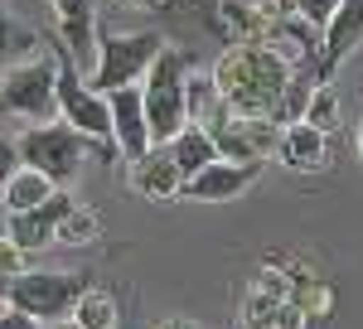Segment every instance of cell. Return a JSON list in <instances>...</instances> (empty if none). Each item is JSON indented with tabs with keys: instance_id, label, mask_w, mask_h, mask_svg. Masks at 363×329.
<instances>
[{
	"instance_id": "6da1fadb",
	"label": "cell",
	"mask_w": 363,
	"mask_h": 329,
	"mask_svg": "<svg viewBox=\"0 0 363 329\" xmlns=\"http://www.w3.org/2000/svg\"><path fill=\"white\" fill-rule=\"evenodd\" d=\"M213 87L223 97V111L233 116H272L277 121L281 97L291 87V63L272 54V44L252 39V44H233L218 63H213Z\"/></svg>"
},
{
	"instance_id": "7a4b0ae2",
	"label": "cell",
	"mask_w": 363,
	"mask_h": 329,
	"mask_svg": "<svg viewBox=\"0 0 363 329\" xmlns=\"http://www.w3.org/2000/svg\"><path fill=\"white\" fill-rule=\"evenodd\" d=\"M189 54L165 44L150 73L140 78V107H145V126H150V145H165L189 126V111H184V78H189Z\"/></svg>"
},
{
	"instance_id": "3957f363",
	"label": "cell",
	"mask_w": 363,
	"mask_h": 329,
	"mask_svg": "<svg viewBox=\"0 0 363 329\" xmlns=\"http://www.w3.org/2000/svg\"><path fill=\"white\" fill-rule=\"evenodd\" d=\"M92 150H102V145H92L87 136H78L68 121H39V126H29V131L15 136L20 164L39 169L54 189H68V184L78 179V169H83V160ZM102 155H107V150H102Z\"/></svg>"
},
{
	"instance_id": "277c9868",
	"label": "cell",
	"mask_w": 363,
	"mask_h": 329,
	"mask_svg": "<svg viewBox=\"0 0 363 329\" xmlns=\"http://www.w3.org/2000/svg\"><path fill=\"white\" fill-rule=\"evenodd\" d=\"M87 286H92L87 272H29L25 267L20 276L5 281L0 301L10 310H20V315H29V320H39V325H58V320L73 315V305Z\"/></svg>"
},
{
	"instance_id": "5b68a950",
	"label": "cell",
	"mask_w": 363,
	"mask_h": 329,
	"mask_svg": "<svg viewBox=\"0 0 363 329\" xmlns=\"http://www.w3.org/2000/svg\"><path fill=\"white\" fill-rule=\"evenodd\" d=\"M160 49H165V39L150 34V29H140V34H97V63L87 73V87L102 92V97L116 92V87H136L150 73Z\"/></svg>"
},
{
	"instance_id": "8992f818",
	"label": "cell",
	"mask_w": 363,
	"mask_h": 329,
	"mask_svg": "<svg viewBox=\"0 0 363 329\" xmlns=\"http://www.w3.org/2000/svg\"><path fill=\"white\" fill-rule=\"evenodd\" d=\"M54 54L49 58H25V63H10L0 73V111L5 116H25V121H58V97H54Z\"/></svg>"
},
{
	"instance_id": "52a82bcc",
	"label": "cell",
	"mask_w": 363,
	"mask_h": 329,
	"mask_svg": "<svg viewBox=\"0 0 363 329\" xmlns=\"http://www.w3.org/2000/svg\"><path fill=\"white\" fill-rule=\"evenodd\" d=\"M54 68H58V82H54L58 121H68L78 136H87L92 145H102L107 155H116V150H112V116H107V97H102V92H92L87 78L63 54H54Z\"/></svg>"
},
{
	"instance_id": "ba28073f",
	"label": "cell",
	"mask_w": 363,
	"mask_h": 329,
	"mask_svg": "<svg viewBox=\"0 0 363 329\" xmlns=\"http://www.w3.org/2000/svg\"><path fill=\"white\" fill-rule=\"evenodd\" d=\"M208 136H213L218 160L267 164L272 155H277V145H281V121H272V116H233V111H223V116L208 126Z\"/></svg>"
},
{
	"instance_id": "9c48e42d",
	"label": "cell",
	"mask_w": 363,
	"mask_h": 329,
	"mask_svg": "<svg viewBox=\"0 0 363 329\" xmlns=\"http://www.w3.org/2000/svg\"><path fill=\"white\" fill-rule=\"evenodd\" d=\"M58 20V54L68 58L78 73H92L97 63V15H92V0H49Z\"/></svg>"
},
{
	"instance_id": "30bf717a",
	"label": "cell",
	"mask_w": 363,
	"mask_h": 329,
	"mask_svg": "<svg viewBox=\"0 0 363 329\" xmlns=\"http://www.w3.org/2000/svg\"><path fill=\"white\" fill-rule=\"evenodd\" d=\"M262 179V164H238V160H208L199 174L184 179L179 199L189 203H233L242 189H252Z\"/></svg>"
},
{
	"instance_id": "8fae6325",
	"label": "cell",
	"mask_w": 363,
	"mask_h": 329,
	"mask_svg": "<svg viewBox=\"0 0 363 329\" xmlns=\"http://www.w3.org/2000/svg\"><path fill=\"white\" fill-rule=\"evenodd\" d=\"M107 116H112V150L126 164L140 160L150 150V126H145V107H140V82L107 92Z\"/></svg>"
},
{
	"instance_id": "7c38bea8",
	"label": "cell",
	"mask_w": 363,
	"mask_h": 329,
	"mask_svg": "<svg viewBox=\"0 0 363 329\" xmlns=\"http://www.w3.org/2000/svg\"><path fill=\"white\" fill-rule=\"evenodd\" d=\"M73 213V199H68V189H54L44 203H34V208H25V213H10L5 218V238L20 247V252H39V247L54 242L58 223Z\"/></svg>"
},
{
	"instance_id": "4fadbf2b",
	"label": "cell",
	"mask_w": 363,
	"mask_h": 329,
	"mask_svg": "<svg viewBox=\"0 0 363 329\" xmlns=\"http://www.w3.org/2000/svg\"><path fill=\"white\" fill-rule=\"evenodd\" d=\"M320 29H325V44H320L325 49L320 54V82H330V73L359 49V39H363V0H344Z\"/></svg>"
},
{
	"instance_id": "5bb4252c",
	"label": "cell",
	"mask_w": 363,
	"mask_h": 329,
	"mask_svg": "<svg viewBox=\"0 0 363 329\" xmlns=\"http://www.w3.org/2000/svg\"><path fill=\"white\" fill-rule=\"evenodd\" d=\"M277 155L291 164V169H301V174H320V169L335 164V145H330L325 131H315L306 121H291V126H281Z\"/></svg>"
},
{
	"instance_id": "9a60e30c",
	"label": "cell",
	"mask_w": 363,
	"mask_h": 329,
	"mask_svg": "<svg viewBox=\"0 0 363 329\" xmlns=\"http://www.w3.org/2000/svg\"><path fill=\"white\" fill-rule=\"evenodd\" d=\"M131 189L140 199H150V203H169V199H179L184 189V174L174 169L165 145H150L140 160H131Z\"/></svg>"
},
{
	"instance_id": "2e32d148",
	"label": "cell",
	"mask_w": 363,
	"mask_h": 329,
	"mask_svg": "<svg viewBox=\"0 0 363 329\" xmlns=\"http://www.w3.org/2000/svg\"><path fill=\"white\" fill-rule=\"evenodd\" d=\"M169 160H174V169L189 179V174H199L208 160H218V150H213V136H208V126H184L174 140H165Z\"/></svg>"
},
{
	"instance_id": "e0dca14e",
	"label": "cell",
	"mask_w": 363,
	"mask_h": 329,
	"mask_svg": "<svg viewBox=\"0 0 363 329\" xmlns=\"http://www.w3.org/2000/svg\"><path fill=\"white\" fill-rule=\"evenodd\" d=\"M184 111H189V126H213L223 116V97L203 68H189V78H184Z\"/></svg>"
},
{
	"instance_id": "ac0fdd59",
	"label": "cell",
	"mask_w": 363,
	"mask_h": 329,
	"mask_svg": "<svg viewBox=\"0 0 363 329\" xmlns=\"http://www.w3.org/2000/svg\"><path fill=\"white\" fill-rule=\"evenodd\" d=\"M54 194V184L39 174V169H29V164H20L10 179H5V189H0V199H5V208L10 213H25V208H34V203H44Z\"/></svg>"
},
{
	"instance_id": "d6986e66",
	"label": "cell",
	"mask_w": 363,
	"mask_h": 329,
	"mask_svg": "<svg viewBox=\"0 0 363 329\" xmlns=\"http://www.w3.org/2000/svg\"><path fill=\"white\" fill-rule=\"evenodd\" d=\"M78 329H116L121 320H116V301L107 296V291H97V286H87L83 296H78V305H73V315H68Z\"/></svg>"
},
{
	"instance_id": "ffe728a7",
	"label": "cell",
	"mask_w": 363,
	"mask_h": 329,
	"mask_svg": "<svg viewBox=\"0 0 363 329\" xmlns=\"http://www.w3.org/2000/svg\"><path fill=\"white\" fill-rule=\"evenodd\" d=\"M34 49H39V39L29 34L10 10H5V0H0V63H25V58H34Z\"/></svg>"
},
{
	"instance_id": "44dd1931",
	"label": "cell",
	"mask_w": 363,
	"mask_h": 329,
	"mask_svg": "<svg viewBox=\"0 0 363 329\" xmlns=\"http://www.w3.org/2000/svg\"><path fill=\"white\" fill-rule=\"evenodd\" d=\"M301 121H306V126H315V131H325V136L339 126V92L330 87V82H315V87H310Z\"/></svg>"
},
{
	"instance_id": "7402d4cb",
	"label": "cell",
	"mask_w": 363,
	"mask_h": 329,
	"mask_svg": "<svg viewBox=\"0 0 363 329\" xmlns=\"http://www.w3.org/2000/svg\"><path fill=\"white\" fill-rule=\"evenodd\" d=\"M102 233V223H97V213H83L78 203H73V213L58 223V233H54V242H63V247H87L92 238Z\"/></svg>"
},
{
	"instance_id": "603a6c76",
	"label": "cell",
	"mask_w": 363,
	"mask_h": 329,
	"mask_svg": "<svg viewBox=\"0 0 363 329\" xmlns=\"http://www.w3.org/2000/svg\"><path fill=\"white\" fill-rule=\"evenodd\" d=\"M339 5H344V0H296V10H291V15H296L301 25L320 29V25H325V20L339 10Z\"/></svg>"
},
{
	"instance_id": "cb8c5ba5",
	"label": "cell",
	"mask_w": 363,
	"mask_h": 329,
	"mask_svg": "<svg viewBox=\"0 0 363 329\" xmlns=\"http://www.w3.org/2000/svg\"><path fill=\"white\" fill-rule=\"evenodd\" d=\"M25 272V252L10 242V238H0V281H10V276Z\"/></svg>"
},
{
	"instance_id": "d4e9b609",
	"label": "cell",
	"mask_w": 363,
	"mask_h": 329,
	"mask_svg": "<svg viewBox=\"0 0 363 329\" xmlns=\"http://www.w3.org/2000/svg\"><path fill=\"white\" fill-rule=\"evenodd\" d=\"M20 169V155H15V136H0V189H5V179Z\"/></svg>"
},
{
	"instance_id": "484cf974",
	"label": "cell",
	"mask_w": 363,
	"mask_h": 329,
	"mask_svg": "<svg viewBox=\"0 0 363 329\" xmlns=\"http://www.w3.org/2000/svg\"><path fill=\"white\" fill-rule=\"evenodd\" d=\"M0 329H49V325H39V320H29V315H20V310H0Z\"/></svg>"
},
{
	"instance_id": "4316f807",
	"label": "cell",
	"mask_w": 363,
	"mask_h": 329,
	"mask_svg": "<svg viewBox=\"0 0 363 329\" xmlns=\"http://www.w3.org/2000/svg\"><path fill=\"white\" fill-rule=\"evenodd\" d=\"M155 329H203V325H194V320H184V315H169V320H160Z\"/></svg>"
},
{
	"instance_id": "83f0119b",
	"label": "cell",
	"mask_w": 363,
	"mask_h": 329,
	"mask_svg": "<svg viewBox=\"0 0 363 329\" xmlns=\"http://www.w3.org/2000/svg\"><path fill=\"white\" fill-rule=\"evenodd\" d=\"M126 5H140V10H160V5H169V0H126Z\"/></svg>"
},
{
	"instance_id": "f1b7e54d",
	"label": "cell",
	"mask_w": 363,
	"mask_h": 329,
	"mask_svg": "<svg viewBox=\"0 0 363 329\" xmlns=\"http://www.w3.org/2000/svg\"><path fill=\"white\" fill-rule=\"evenodd\" d=\"M49 329H78V325H73V320H58V325H49Z\"/></svg>"
},
{
	"instance_id": "f546056e",
	"label": "cell",
	"mask_w": 363,
	"mask_h": 329,
	"mask_svg": "<svg viewBox=\"0 0 363 329\" xmlns=\"http://www.w3.org/2000/svg\"><path fill=\"white\" fill-rule=\"evenodd\" d=\"M359 155H363V121H359Z\"/></svg>"
},
{
	"instance_id": "4dcf8cb0",
	"label": "cell",
	"mask_w": 363,
	"mask_h": 329,
	"mask_svg": "<svg viewBox=\"0 0 363 329\" xmlns=\"http://www.w3.org/2000/svg\"><path fill=\"white\" fill-rule=\"evenodd\" d=\"M0 310H5V305H0Z\"/></svg>"
}]
</instances>
